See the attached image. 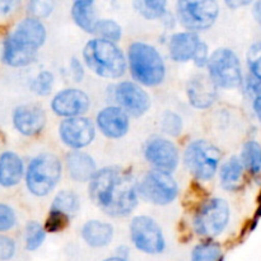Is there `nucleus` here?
<instances>
[{
  "instance_id": "1",
  "label": "nucleus",
  "mask_w": 261,
  "mask_h": 261,
  "mask_svg": "<svg viewBox=\"0 0 261 261\" xmlns=\"http://www.w3.org/2000/svg\"><path fill=\"white\" fill-rule=\"evenodd\" d=\"M89 198L111 217H126L138 204V185L127 171L106 167L97 171L89 184Z\"/></svg>"
},
{
  "instance_id": "2",
  "label": "nucleus",
  "mask_w": 261,
  "mask_h": 261,
  "mask_svg": "<svg viewBox=\"0 0 261 261\" xmlns=\"http://www.w3.org/2000/svg\"><path fill=\"white\" fill-rule=\"evenodd\" d=\"M83 58L87 66L103 78H119L126 70V60L122 51L114 42L102 38H94L87 43Z\"/></svg>"
},
{
  "instance_id": "3",
  "label": "nucleus",
  "mask_w": 261,
  "mask_h": 261,
  "mask_svg": "<svg viewBox=\"0 0 261 261\" xmlns=\"http://www.w3.org/2000/svg\"><path fill=\"white\" fill-rule=\"evenodd\" d=\"M129 65L135 81L148 87L158 86L166 75V66L157 48L144 42L129 47Z\"/></svg>"
},
{
  "instance_id": "4",
  "label": "nucleus",
  "mask_w": 261,
  "mask_h": 261,
  "mask_svg": "<svg viewBox=\"0 0 261 261\" xmlns=\"http://www.w3.org/2000/svg\"><path fill=\"white\" fill-rule=\"evenodd\" d=\"M61 162L55 154L42 153L31 161L25 173V184L35 196H46L61 177Z\"/></svg>"
},
{
  "instance_id": "5",
  "label": "nucleus",
  "mask_w": 261,
  "mask_h": 261,
  "mask_svg": "<svg viewBox=\"0 0 261 261\" xmlns=\"http://www.w3.org/2000/svg\"><path fill=\"white\" fill-rule=\"evenodd\" d=\"M209 76L217 87L237 88L242 84V69L240 59L229 48H218L208 61Z\"/></svg>"
},
{
  "instance_id": "6",
  "label": "nucleus",
  "mask_w": 261,
  "mask_h": 261,
  "mask_svg": "<svg viewBox=\"0 0 261 261\" xmlns=\"http://www.w3.org/2000/svg\"><path fill=\"white\" fill-rule=\"evenodd\" d=\"M221 150L206 140H195L185 150V163L199 180H211L221 162Z\"/></svg>"
},
{
  "instance_id": "7",
  "label": "nucleus",
  "mask_w": 261,
  "mask_h": 261,
  "mask_svg": "<svg viewBox=\"0 0 261 261\" xmlns=\"http://www.w3.org/2000/svg\"><path fill=\"white\" fill-rule=\"evenodd\" d=\"M229 221V206L223 199L205 201L194 219L195 231L200 236L216 237L223 232Z\"/></svg>"
},
{
  "instance_id": "8",
  "label": "nucleus",
  "mask_w": 261,
  "mask_h": 261,
  "mask_svg": "<svg viewBox=\"0 0 261 261\" xmlns=\"http://www.w3.org/2000/svg\"><path fill=\"white\" fill-rule=\"evenodd\" d=\"M219 14V7L212 0H196V2L177 3V17L185 28L194 31H203L216 23Z\"/></svg>"
},
{
  "instance_id": "9",
  "label": "nucleus",
  "mask_w": 261,
  "mask_h": 261,
  "mask_svg": "<svg viewBox=\"0 0 261 261\" xmlns=\"http://www.w3.org/2000/svg\"><path fill=\"white\" fill-rule=\"evenodd\" d=\"M138 193L149 203L167 205L176 199L178 188L171 173L154 170L144 176L138 186Z\"/></svg>"
},
{
  "instance_id": "10",
  "label": "nucleus",
  "mask_w": 261,
  "mask_h": 261,
  "mask_svg": "<svg viewBox=\"0 0 261 261\" xmlns=\"http://www.w3.org/2000/svg\"><path fill=\"white\" fill-rule=\"evenodd\" d=\"M130 237L134 246L144 254H161L166 247L162 229L150 217H135L130 224Z\"/></svg>"
},
{
  "instance_id": "11",
  "label": "nucleus",
  "mask_w": 261,
  "mask_h": 261,
  "mask_svg": "<svg viewBox=\"0 0 261 261\" xmlns=\"http://www.w3.org/2000/svg\"><path fill=\"white\" fill-rule=\"evenodd\" d=\"M60 138L68 147L81 149L93 142L96 129L91 120L86 117H71L61 122L59 127Z\"/></svg>"
},
{
  "instance_id": "12",
  "label": "nucleus",
  "mask_w": 261,
  "mask_h": 261,
  "mask_svg": "<svg viewBox=\"0 0 261 261\" xmlns=\"http://www.w3.org/2000/svg\"><path fill=\"white\" fill-rule=\"evenodd\" d=\"M145 157L155 170L171 173L178 165V150L171 140L155 137L145 147Z\"/></svg>"
},
{
  "instance_id": "13",
  "label": "nucleus",
  "mask_w": 261,
  "mask_h": 261,
  "mask_svg": "<svg viewBox=\"0 0 261 261\" xmlns=\"http://www.w3.org/2000/svg\"><path fill=\"white\" fill-rule=\"evenodd\" d=\"M115 97L117 103L126 114L140 116L150 107V99L147 92L134 82H121L116 86Z\"/></svg>"
},
{
  "instance_id": "14",
  "label": "nucleus",
  "mask_w": 261,
  "mask_h": 261,
  "mask_svg": "<svg viewBox=\"0 0 261 261\" xmlns=\"http://www.w3.org/2000/svg\"><path fill=\"white\" fill-rule=\"evenodd\" d=\"M91 102L89 97L79 89L69 88L59 92L53 99L51 109L59 116L71 119V117H81V115L88 111Z\"/></svg>"
},
{
  "instance_id": "15",
  "label": "nucleus",
  "mask_w": 261,
  "mask_h": 261,
  "mask_svg": "<svg viewBox=\"0 0 261 261\" xmlns=\"http://www.w3.org/2000/svg\"><path fill=\"white\" fill-rule=\"evenodd\" d=\"M37 47L20 40L12 32L3 41L2 61L7 65L14 66V68L25 66L35 61L36 56H37Z\"/></svg>"
},
{
  "instance_id": "16",
  "label": "nucleus",
  "mask_w": 261,
  "mask_h": 261,
  "mask_svg": "<svg viewBox=\"0 0 261 261\" xmlns=\"http://www.w3.org/2000/svg\"><path fill=\"white\" fill-rule=\"evenodd\" d=\"M13 124L22 135L33 137L40 134L45 127L46 114L38 105H22L13 112Z\"/></svg>"
},
{
  "instance_id": "17",
  "label": "nucleus",
  "mask_w": 261,
  "mask_h": 261,
  "mask_svg": "<svg viewBox=\"0 0 261 261\" xmlns=\"http://www.w3.org/2000/svg\"><path fill=\"white\" fill-rule=\"evenodd\" d=\"M97 125L103 135L109 138H121L129 130V116L121 107L110 106L97 115Z\"/></svg>"
},
{
  "instance_id": "18",
  "label": "nucleus",
  "mask_w": 261,
  "mask_h": 261,
  "mask_svg": "<svg viewBox=\"0 0 261 261\" xmlns=\"http://www.w3.org/2000/svg\"><path fill=\"white\" fill-rule=\"evenodd\" d=\"M217 86L211 76L198 74L188 84V96L190 103L196 109H208L214 103L217 97Z\"/></svg>"
},
{
  "instance_id": "19",
  "label": "nucleus",
  "mask_w": 261,
  "mask_h": 261,
  "mask_svg": "<svg viewBox=\"0 0 261 261\" xmlns=\"http://www.w3.org/2000/svg\"><path fill=\"white\" fill-rule=\"evenodd\" d=\"M200 42V38L195 32L176 33L170 40L171 58L178 63L194 59Z\"/></svg>"
},
{
  "instance_id": "20",
  "label": "nucleus",
  "mask_w": 261,
  "mask_h": 261,
  "mask_svg": "<svg viewBox=\"0 0 261 261\" xmlns=\"http://www.w3.org/2000/svg\"><path fill=\"white\" fill-rule=\"evenodd\" d=\"M66 167H68L70 177L79 182L91 181L97 173V167L93 158L87 153L78 152V150L68 153Z\"/></svg>"
},
{
  "instance_id": "21",
  "label": "nucleus",
  "mask_w": 261,
  "mask_h": 261,
  "mask_svg": "<svg viewBox=\"0 0 261 261\" xmlns=\"http://www.w3.org/2000/svg\"><path fill=\"white\" fill-rule=\"evenodd\" d=\"M24 166L19 155L14 152H4L0 155V185L13 188L22 180Z\"/></svg>"
},
{
  "instance_id": "22",
  "label": "nucleus",
  "mask_w": 261,
  "mask_h": 261,
  "mask_svg": "<svg viewBox=\"0 0 261 261\" xmlns=\"http://www.w3.org/2000/svg\"><path fill=\"white\" fill-rule=\"evenodd\" d=\"M82 236L91 247H105L112 241L114 228L101 221H89L82 228Z\"/></svg>"
},
{
  "instance_id": "23",
  "label": "nucleus",
  "mask_w": 261,
  "mask_h": 261,
  "mask_svg": "<svg viewBox=\"0 0 261 261\" xmlns=\"http://www.w3.org/2000/svg\"><path fill=\"white\" fill-rule=\"evenodd\" d=\"M13 33L17 37H19L20 40L31 43V45L37 48H40L46 40L45 25L41 23L40 19H36V18L32 17L24 18L23 20H20L17 27H15V30L13 31Z\"/></svg>"
},
{
  "instance_id": "24",
  "label": "nucleus",
  "mask_w": 261,
  "mask_h": 261,
  "mask_svg": "<svg viewBox=\"0 0 261 261\" xmlns=\"http://www.w3.org/2000/svg\"><path fill=\"white\" fill-rule=\"evenodd\" d=\"M71 17L78 27L86 32L94 33L97 27V12L94 3L91 0H78L71 8Z\"/></svg>"
},
{
  "instance_id": "25",
  "label": "nucleus",
  "mask_w": 261,
  "mask_h": 261,
  "mask_svg": "<svg viewBox=\"0 0 261 261\" xmlns=\"http://www.w3.org/2000/svg\"><path fill=\"white\" fill-rule=\"evenodd\" d=\"M244 168L245 166L240 158H229L221 170L222 186L227 190H234L239 188L244 176Z\"/></svg>"
},
{
  "instance_id": "26",
  "label": "nucleus",
  "mask_w": 261,
  "mask_h": 261,
  "mask_svg": "<svg viewBox=\"0 0 261 261\" xmlns=\"http://www.w3.org/2000/svg\"><path fill=\"white\" fill-rule=\"evenodd\" d=\"M79 208H81V204H79V199L75 194L71 191H61L54 199L51 211L60 212L71 219L78 213Z\"/></svg>"
},
{
  "instance_id": "27",
  "label": "nucleus",
  "mask_w": 261,
  "mask_h": 261,
  "mask_svg": "<svg viewBox=\"0 0 261 261\" xmlns=\"http://www.w3.org/2000/svg\"><path fill=\"white\" fill-rule=\"evenodd\" d=\"M241 161L252 175H257L261 171V145L259 143L255 140L245 143L242 148Z\"/></svg>"
},
{
  "instance_id": "28",
  "label": "nucleus",
  "mask_w": 261,
  "mask_h": 261,
  "mask_svg": "<svg viewBox=\"0 0 261 261\" xmlns=\"http://www.w3.org/2000/svg\"><path fill=\"white\" fill-rule=\"evenodd\" d=\"M222 250L214 242H203L194 247L191 261H221Z\"/></svg>"
},
{
  "instance_id": "29",
  "label": "nucleus",
  "mask_w": 261,
  "mask_h": 261,
  "mask_svg": "<svg viewBox=\"0 0 261 261\" xmlns=\"http://www.w3.org/2000/svg\"><path fill=\"white\" fill-rule=\"evenodd\" d=\"M46 237V229L38 222H30L25 226L24 242L28 251H35L43 244Z\"/></svg>"
},
{
  "instance_id": "30",
  "label": "nucleus",
  "mask_w": 261,
  "mask_h": 261,
  "mask_svg": "<svg viewBox=\"0 0 261 261\" xmlns=\"http://www.w3.org/2000/svg\"><path fill=\"white\" fill-rule=\"evenodd\" d=\"M134 7L143 17L148 19H154V18L163 17L167 3L162 0H139L134 3Z\"/></svg>"
},
{
  "instance_id": "31",
  "label": "nucleus",
  "mask_w": 261,
  "mask_h": 261,
  "mask_svg": "<svg viewBox=\"0 0 261 261\" xmlns=\"http://www.w3.org/2000/svg\"><path fill=\"white\" fill-rule=\"evenodd\" d=\"M94 33L99 36L102 40L110 41V42H117L121 38V27L115 20L102 19L98 20Z\"/></svg>"
},
{
  "instance_id": "32",
  "label": "nucleus",
  "mask_w": 261,
  "mask_h": 261,
  "mask_svg": "<svg viewBox=\"0 0 261 261\" xmlns=\"http://www.w3.org/2000/svg\"><path fill=\"white\" fill-rule=\"evenodd\" d=\"M54 84V76L50 71H41L37 76L32 81L31 84V88L35 92L36 94H40V96H46V94L50 93V91L53 89Z\"/></svg>"
},
{
  "instance_id": "33",
  "label": "nucleus",
  "mask_w": 261,
  "mask_h": 261,
  "mask_svg": "<svg viewBox=\"0 0 261 261\" xmlns=\"http://www.w3.org/2000/svg\"><path fill=\"white\" fill-rule=\"evenodd\" d=\"M247 64L252 76L261 81V42H256L247 51Z\"/></svg>"
},
{
  "instance_id": "34",
  "label": "nucleus",
  "mask_w": 261,
  "mask_h": 261,
  "mask_svg": "<svg viewBox=\"0 0 261 261\" xmlns=\"http://www.w3.org/2000/svg\"><path fill=\"white\" fill-rule=\"evenodd\" d=\"M69 221H70V218L66 217L65 214L56 211H50V213H48V218L45 224L46 232H51V233H54V232L63 231L65 227H68Z\"/></svg>"
},
{
  "instance_id": "35",
  "label": "nucleus",
  "mask_w": 261,
  "mask_h": 261,
  "mask_svg": "<svg viewBox=\"0 0 261 261\" xmlns=\"http://www.w3.org/2000/svg\"><path fill=\"white\" fill-rule=\"evenodd\" d=\"M28 14L30 17L40 19V18L47 17L54 9V3L53 2H42V0H35L31 2L27 7Z\"/></svg>"
},
{
  "instance_id": "36",
  "label": "nucleus",
  "mask_w": 261,
  "mask_h": 261,
  "mask_svg": "<svg viewBox=\"0 0 261 261\" xmlns=\"http://www.w3.org/2000/svg\"><path fill=\"white\" fill-rule=\"evenodd\" d=\"M17 223L15 212L7 204H0V232L10 231Z\"/></svg>"
},
{
  "instance_id": "37",
  "label": "nucleus",
  "mask_w": 261,
  "mask_h": 261,
  "mask_svg": "<svg viewBox=\"0 0 261 261\" xmlns=\"http://www.w3.org/2000/svg\"><path fill=\"white\" fill-rule=\"evenodd\" d=\"M17 246L10 237L0 234V261H9L14 257Z\"/></svg>"
},
{
  "instance_id": "38",
  "label": "nucleus",
  "mask_w": 261,
  "mask_h": 261,
  "mask_svg": "<svg viewBox=\"0 0 261 261\" xmlns=\"http://www.w3.org/2000/svg\"><path fill=\"white\" fill-rule=\"evenodd\" d=\"M162 125L165 132L170 135H178V133L181 132V127H182L180 117L175 114H171V112L165 115Z\"/></svg>"
},
{
  "instance_id": "39",
  "label": "nucleus",
  "mask_w": 261,
  "mask_h": 261,
  "mask_svg": "<svg viewBox=\"0 0 261 261\" xmlns=\"http://www.w3.org/2000/svg\"><path fill=\"white\" fill-rule=\"evenodd\" d=\"M209 58H211V56L208 55V46H206V43L200 42L195 55H194V63L198 66H204L205 64H208Z\"/></svg>"
},
{
  "instance_id": "40",
  "label": "nucleus",
  "mask_w": 261,
  "mask_h": 261,
  "mask_svg": "<svg viewBox=\"0 0 261 261\" xmlns=\"http://www.w3.org/2000/svg\"><path fill=\"white\" fill-rule=\"evenodd\" d=\"M19 2H13V0H0V14L8 15L14 12L15 8L19 5Z\"/></svg>"
},
{
  "instance_id": "41",
  "label": "nucleus",
  "mask_w": 261,
  "mask_h": 261,
  "mask_svg": "<svg viewBox=\"0 0 261 261\" xmlns=\"http://www.w3.org/2000/svg\"><path fill=\"white\" fill-rule=\"evenodd\" d=\"M71 70H73V74H74V78L76 79V81H81L82 76H83V69H82V65L81 63H79L76 59H73V61H71Z\"/></svg>"
},
{
  "instance_id": "42",
  "label": "nucleus",
  "mask_w": 261,
  "mask_h": 261,
  "mask_svg": "<svg viewBox=\"0 0 261 261\" xmlns=\"http://www.w3.org/2000/svg\"><path fill=\"white\" fill-rule=\"evenodd\" d=\"M252 107H254L255 115H256L257 120H259L260 124H261V94H260V96L255 97L254 105H252Z\"/></svg>"
},
{
  "instance_id": "43",
  "label": "nucleus",
  "mask_w": 261,
  "mask_h": 261,
  "mask_svg": "<svg viewBox=\"0 0 261 261\" xmlns=\"http://www.w3.org/2000/svg\"><path fill=\"white\" fill-rule=\"evenodd\" d=\"M254 14H255V17L257 18V20H260V22H261V2L255 3Z\"/></svg>"
},
{
  "instance_id": "44",
  "label": "nucleus",
  "mask_w": 261,
  "mask_h": 261,
  "mask_svg": "<svg viewBox=\"0 0 261 261\" xmlns=\"http://www.w3.org/2000/svg\"><path fill=\"white\" fill-rule=\"evenodd\" d=\"M227 4L231 8H237L242 7V5H249L250 2H227Z\"/></svg>"
},
{
  "instance_id": "45",
  "label": "nucleus",
  "mask_w": 261,
  "mask_h": 261,
  "mask_svg": "<svg viewBox=\"0 0 261 261\" xmlns=\"http://www.w3.org/2000/svg\"><path fill=\"white\" fill-rule=\"evenodd\" d=\"M103 261H127L125 259L124 256H111V257H107Z\"/></svg>"
}]
</instances>
